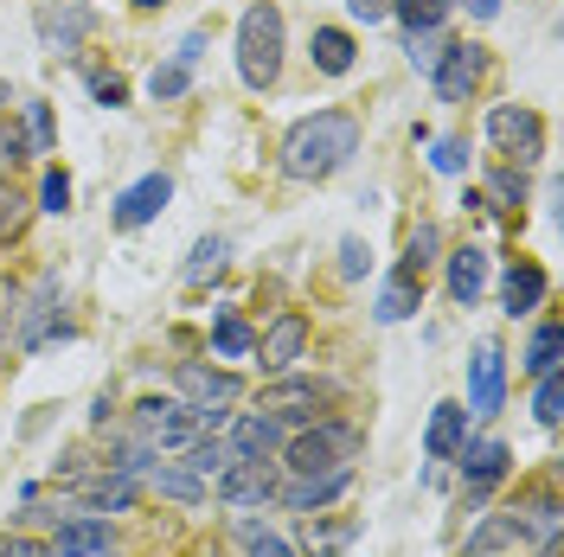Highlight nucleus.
I'll list each match as a JSON object with an SVG mask.
<instances>
[{
  "mask_svg": "<svg viewBox=\"0 0 564 557\" xmlns=\"http://www.w3.org/2000/svg\"><path fill=\"white\" fill-rule=\"evenodd\" d=\"M359 154V122L347 109H315L282 135V174L289 179H334Z\"/></svg>",
  "mask_w": 564,
  "mask_h": 557,
  "instance_id": "nucleus-1",
  "label": "nucleus"
},
{
  "mask_svg": "<svg viewBox=\"0 0 564 557\" xmlns=\"http://www.w3.org/2000/svg\"><path fill=\"white\" fill-rule=\"evenodd\" d=\"M366 449V429L347 417H315L308 429H289V443H282V468H289V481H308V474H327V468H347L352 455Z\"/></svg>",
  "mask_w": 564,
  "mask_h": 557,
  "instance_id": "nucleus-2",
  "label": "nucleus"
},
{
  "mask_svg": "<svg viewBox=\"0 0 564 557\" xmlns=\"http://www.w3.org/2000/svg\"><path fill=\"white\" fill-rule=\"evenodd\" d=\"M282 52H289L282 7H276V0H257V7H245V20H238V77H245V90H276Z\"/></svg>",
  "mask_w": 564,
  "mask_h": 557,
  "instance_id": "nucleus-3",
  "label": "nucleus"
},
{
  "mask_svg": "<svg viewBox=\"0 0 564 557\" xmlns=\"http://www.w3.org/2000/svg\"><path fill=\"white\" fill-rule=\"evenodd\" d=\"M488 148L507 167H532L545 154V116L532 103H494L488 109Z\"/></svg>",
  "mask_w": 564,
  "mask_h": 557,
  "instance_id": "nucleus-4",
  "label": "nucleus"
},
{
  "mask_svg": "<svg viewBox=\"0 0 564 557\" xmlns=\"http://www.w3.org/2000/svg\"><path fill=\"white\" fill-rule=\"evenodd\" d=\"M334 404H340V384L334 379H282L276 372V384H263V411L282 417V429H308Z\"/></svg>",
  "mask_w": 564,
  "mask_h": 557,
  "instance_id": "nucleus-5",
  "label": "nucleus"
},
{
  "mask_svg": "<svg viewBox=\"0 0 564 557\" xmlns=\"http://www.w3.org/2000/svg\"><path fill=\"white\" fill-rule=\"evenodd\" d=\"M456 468H462L468 513H481V500H488V493L507 481V468H513V449H507L500 436H468V443L456 449Z\"/></svg>",
  "mask_w": 564,
  "mask_h": 557,
  "instance_id": "nucleus-6",
  "label": "nucleus"
},
{
  "mask_svg": "<svg viewBox=\"0 0 564 557\" xmlns=\"http://www.w3.org/2000/svg\"><path fill=\"white\" fill-rule=\"evenodd\" d=\"M129 423H135V436L154 455L161 449H186V443L199 436V423H193V404H186V397H141Z\"/></svg>",
  "mask_w": 564,
  "mask_h": 557,
  "instance_id": "nucleus-7",
  "label": "nucleus"
},
{
  "mask_svg": "<svg viewBox=\"0 0 564 557\" xmlns=\"http://www.w3.org/2000/svg\"><path fill=\"white\" fill-rule=\"evenodd\" d=\"M468 417H500L507 411V352L494 347V340H481L475 347V359H468V404H462Z\"/></svg>",
  "mask_w": 564,
  "mask_h": 557,
  "instance_id": "nucleus-8",
  "label": "nucleus"
},
{
  "mask_svg": "<svg viewBox=\"0 0 564 557\" xmlns=\"http://www.w3.org/2000/svg\"><path fill=\"white\" fill-rule=\"evenodd\" d=\"M308 334H315V320H308V314H302V308H282L276 320L257 334V352H250V359H257L263 372H289V365L308 352Z\"/></svg>",
  "mask_w": 564,
  "mask_h": 557,
  "instance_id": "nucleus-9",
  "label": "nucleus"
},
{
  "mask_svg": "<svg viewBox=\"0 0 564 557\" xmlns=\"http://www.w3.org/2000/svg\"><path fill=\"white\" fill-rule=\"evenodd\" d=\"M545 295H552V276H545V263H532V256H513V263L500 270V314H507V320H532V314L545 308Z\"/></svg>",
  "mask_w": 564,
  "mask_h": 557,
  "instance_id": "nucleus-10",
  "label": "nucleus"
},
{
  "mask_svg": "<svg viewBox=\"0 0 564 557\" xmlns=\"http://www.w3.org/2000/svg\"><path fill=\"white\" fill-rule=\"evenodd\" d=\"M212 493L225 500V506H270L276 500V474H270V461H225L218 474H212Z\"/></svg>",
  "mask_w": 564,
  "mask_h": 557,
  "instance_id": "nucleus-11",
  "label": "nucleus"
},
{
  "mask_svg": "<svg viewBox=\"0 0 564 557\" xmlns=\"http://www.w3.org/2000/svg\"><path fill=\"white\" fill-rule=\"evenodd\" d=\"M481 70H488V52L462 39V45H449V52L436 58L430 84H436V97H443V103H468V97H475V84H481Z\"/></svg>",
  "mask_w": 564,
  "mask_h": 557,
  "instance_id": "nucleus-12",
  "label": "nucleus"
},
{
  "mask_svg": "<svg viewBox=\"0 0 564 557\" xmlns=\"http://www.w3.org/2000/svg\"><path fill=\"white\" fill-rule=\"evenodd\" d=\"M231 436H225V449H231V461H276L282 443H289V429H282V417H270V411H250V417L225 423Z\"/></svg>",
  "mask_w": 564,
  "mask_h": 557,
  "instance_id": "nucleus-13",
  "label": "nucleus"
},
{
  "mask_svg": "<svg viewBox=\"0 0 564 557\" xmlns=\"http://www.w3.org/2000/svg\"><path fill=\"white\" fill-rule=\"evenodd\" d=\"M52 557H109V520L104 513H65V520L52 525Z\"/></svg>",
  "mask_w": 564,
  "mask_h": 557,
  "instance_id": "nucleus-14",
  "label": "nucleus"
},
{
  "mask_svg": "<svg viewBox=\"0 0 564 557\" xmlns=\"http://www.w3.org/2000/svg\"><path fill=\"white\" fill-rule=\"evenodd\" d=\"M347 488H352V461H347V468H327V474H308V481H282L276 500L289 506V513H302V520H308V513H327Z\"/></svg>",
  "mask_w": 564,
  "mask_h": 557,
  "instance_id": "nucleus-15",
  "label": "nucleus"
},
{
  "mask_svg": "<svg viewBox=\"0 0 564 557\" xmlns=\"http://www.w3.org/2000/svg\"><path fill=\"white\" fill-rule=\"evenodd\" d=\"M443 282H449V302L456 308H481V288H488V250L462 244L443 256Z\"/></svg>",
  "mask_w": 564,
  "mask_h": 557,
  "instance_id": "nucleus-16",
  "label": "nucleus"
},
{
  "mask_svg": "<svg viewBox=\"0 0 564 557\" xmlns=\"http://www.w3.org/2000/svg\"><path fill=\"white\" fill-rule=\"evenodd\" d=\"M84 513H135V500H141V488H135V474H116V468H104V474H90V481H77V493H70Z\"/></svg>",
  "mask_w": 564,
  "mask_h": 557,
  "instance_id": "nucleus-17",
  "label": "nucleus"
},
{
  "mask_svg": "<svg viewBox=\"0 0 564 557\" xmlns=\"http://www.w3.org/2000/svg\"><path fill=\"white\" fill-rule=\"evenodd\" d=\"M167 199H174V179H167V174H141L135 186L116 199V225H122V231H141L148 218H161Z\"/></svg>",
  "mask_w": 564,
  "mask_h": 557,
  "instance_id": "nucleus-18",
  "label": "nucleus"
},
{
  "mask_svg": "<svg viewBox=\"0 0 564 557\" xmlns=\"http://www.w3.org/2000/svg\"><path fill=\"white\" fill-rule=\"evenodd\" d=\"M90 26H97L90 7H45V13H39V39H45V52H58V58H70V52L90 39Z\"/></svg>",
  "mask_w": 564,
  "mask_h": 557,
  "instance_id": "nucleus-19",
  "label": "nucleus"
},
{
  "mask_svg": "<svg viewBox=\"0 0 564 557\" xmlns=\"http://www.w3.org/2000/svg\"><path fill=\"white\" fill-rule=\"evenodd\" d=\"M174 384H180L186 404H238V379L218 372V365H199V359H180Z\"/></svg>",
  "mask_w": 564,
  "mask_h": 557,
  "instance_id": "nucleus-20",
  "label": "nucleus"
},
{
  "mask_svg": "<svg viewBox=\"0 0 564 557\" xmlns=\"http://www.w3.org/2000/svg\"><path fill=\"white\" fill-rule=\"evenodd\" d=\"M148 488L161 493V500H180V506H206L212 500V481H199L193 468H180V461H148Z\"/></svg>",
  "mask_w": 564,
  "mask_h": 557,
  "instance_id": "nucleus-21",
  "label": "nucleus"
},
{
  "mask_svg": "<svg viewBox=\"0 0 564 557\" xmlns=\"http://www.w3.org/2000/svg\"><path fill=\"white\" fill-rule=\"evenodd\" d=\"M462 443H468V411H462L456 397H449V404H436V411H430V429H423V455H430V461H456Z\"/></svg>",
  "mask_w": 564,
  "mask_h": 557,
  "instance_id": "nucleus-22",
  "label": "nucleus"
},
{
  "mask_svg": "<svg viewBox=\"0 0 564 557\" xmlns=\"http://www.w3.org/2000/svg\"><path fill=\"white\" fill-rule=\"evenodd\" d=\"M481 211H500V218H520L527 211V167H488V186H481Z\"/></svg>",
  "mask_w": 564,
  "mask_h": 557,
  "instance_id": "nucleus-23",
  "label": "nucleus"
},
{
  "mask_svg": "<svg viewBox=\"0 0 564 557\" xmlns=\"http://www.w3.org/2000/svg\"><path fill=\"white\" fill-rule=\"evenodd\" d=\"M462 551H527V525H520V506H507V513H494L468 532V545Z\"/></svg>",
  "mask_w": 564,
  "mask_h": 557,
  "instance_id": "nucleus-24",
  "label": "nucleus"
},
{
  "mask_svg": "<svg viewBox=\"0 0 564 557\" xmlns=\"http://www.w3.org/2000/svg\"><path fill=\"white\" fill-rule=\"evenodd\" d=\"M212 352H218V359H250V352H257V334H250V320L238 308L212 314Z\"/></svg>",
  "mask_w": 564,
  "mask_h": 557,
  "instance_id": "nucleus-25",
  "label": "nucleus"
},
{
  "mask_svg": "<svg viewBox=\"0 0 564 557\" xmlns=\"http://www.w3.org/2000/svg\"><path fill=\"white\" fill-rule=\"evenodd\" d=\"M308 58H315L321 77H347V70H352V33H340V26H315Z\"/></svg>",
  "mask_w": 564,
  "mask_h": 557,
  "instance_id": "nucleus-26",
  "label": "nucleus"
},
{
  "mask_svg": "<svg viewBox=\"0 0 564 557\" xmlns=\"http://www.w3.org/2000/svg\"><path fill=\"white\" fill-rule=\"evenodd\" d=\"M423 308V276H391L386 288H379V320H386V327H398V320H411V314Z\"/></svg>",
  "mask_w": 564,
  "mask_h": 557,
  "instance_id": "nucleus-27",
  "label": "nucleus"
},
{
  "mask_svg": "<svg viewBox=\"0 0 564 557\" xmlns=\"http://www.w3.org/2000/svg\"><path fill=\"white\" fill-rule=\"evenodd\" d=\"M430 263H443V225H436V218H423L417 231L404 238V263H398V276H423Z\"/></svg>",
  "mask_w": 564,
  "mask_h": 557,
  "instance_id": "nucleus-28",
  "label": "nucleus"
},
{
  "mask_svg": "<svg viewBox=\"0 0 564 557\" xmlns=\"http://www.w3.org/2000/svg\"><path fill=\"white\" fill-rule=\"evenodd\" d=\"M558 359H564V327H558V320H539L520 365H527L532 379H545V372H558Z\"/></svg>",
  "mask_w": 564,
  "mask_h": 557,
  "instance_id": "nucleus-29",
  "label": "nucleus"
},
{
  "mask_svg": "<svg viewBox=\"0 0 564 557\" xmlns=\"http://www.w3.org/2000/svg\"><path fill=\"white\" fill-rule=\"evenodd\" d=\"M186 461H180V468H193V474H199V481H212V474H218V468H225V461H231V449H225V436H193V443H186Z\"/></svg>",
  "mask_w": 564,
  "mask_h": 557,
  "instance_id": "nucleus-30",
  "label": "nucleus"
},
{
  "mask_svg": "<svg viewBox=\"0 0 564 557\" xmlns=\"http://www.w3.org/2000/svg\"><path fill=\"white\" fill-rule=\"evenodd\" d=\"M225 256H231V244H225V238H199V244H193V256H186V282H193V288H206V282L225 270Z\"/></svg>",
  "mask_w": 564,
  "mask_h": 557,
  "instance_id": "nucleus-31",
  "label": "nucleus"
},
{
  "mask_svg": "<svg viewBox=\"0 0 564 557\" xmlns=\"http://www.w3.org/2000/svg\"><path fill=\"white\" fill-rule=\"evenodd\" d=\"M391 13L404 20V33H436L449 20V0H391Z\"/></svg>",
  "mask_w": 564,
  "mask_h": 557,
  "instance_id": "nucleus-32",
  "label": "nucleus"
},
{
  "mask_svg": "<svg viewBox=\"0 0 564 557\" xmlns=\"http://www.w3.org/2000/svg\"><path fill=\"white\" fill-rule=\"evenodd\" d=\"M302 551L308 557H340L347 551V525H321V513H308V525H302Z\"/></svg>",
  "mask_w": 564,
  "mask_h": 557,
  "instance_id": "nucleus-33",
  "label": "nucleus"
},
{
  "mask_svg": "<svg viewBox=\"0 0 564 557\" xmlns=\"http://www.w3.org/2000/svg\"><path fill=\"white\" fill-rule=\"evenodd\" d=\"M186 90H193V65H174V58L154 65V77H148V97H154V103H174Z\"/></svg>",
  "mask_w": 564,
  "mask_h": 557,
  "instance_id": "nucleus-34",
  "label": "nucleus"
},
{
  "mask_svg": "<svg viewBox=\"0 0 564 557\" xmlns=\"http://www.w3.org/2000/svg\"><path fill=\"white\" fill-rule=\"evenodd\" d=\"M443 52H449L443 26H436V33H404V58H411V70H423V77L436 70V58H443Z\"/></svg>",
  "mask_w": 564,
  "mask_h": 557,
  "instance_id": "nucleus-35",
  "label": "nucleus"
},
{
  "mask_svg": "<svg viewBox=\"0 0 564 557\" xmlns=\"http://www.w3.org/2000/svg\"><path fill=\"white\" fill-rule=\"evenodd\" d=\"M238 538H245V551H250V557H302L295 545H289V538H276L270 525H257V520L238 525Z\"/></svg>",
  "mask_w": 564,
  "mask_h": 557,
  "instance_id": "nucleus-36",
  "label": "nucleus"
},
{
  "mask_svg": "<svg viewBox=\"0 0 564 557\" xmlns=\"http://www.w3.org/2000/svg\"><path fill=\"white\" fill-rule=\"evenodd\" d=\"M532 417H539V429H558V417H564V379H558V372H545V379H539Z\"/></svg>",
  "mask_w": 564,
  "mask_h": 557,
  "instance_id": "nucleus-37",
  "label": "nucleus"
},
{
  "mask_svg": "<svg viewBox=\"0 0 564 557\" xmlns=\"http://www.w3.org/2000/svg\"><path fill=\"white\" fill-rule=\"evenodd\" d=\"M148 461H154V449H148L141 436H116V443H109V461H104V468H116V474H141Z\"/></svg>",
  "mask_w": 564,
  "mask_h": 557,
  "instance_id": "nucleus-38",
  "label": "nucleus"
},
{
  "mask_svg": "<svg viewBox=\"0 0 564 557\" xmlns=\"http://www.w3.org/2000/svg\"><path fill=\"white\" fill-rule=\"evenodd\" d=\"M39 211H70V174L65 167H45V179H39Z\"/></svg>",
  "mask_w": 564,
  "mask_h": 557,
  "instance_id": "nucleus-39",
  "label": "nucleus"
},
{
  "mask_svg": "<svg viewBox=\"0 0 564 557\" xmlns=\"http://www.w3.org/2000/svg\"><path fill=\"white\" fill-rule=\"evenodd\" d=\"M26 193H13V186H7V179H0V244H7V238H20V225H26Z\"/></svg>",
  "mask_w": 564,
  "mask_h": 557,
  "instance_id": "nucleus-40",
  "label": "nucleus"
},
{
  "mask_svg": "<svg viewBox=\"0 0 564 557\" xmlns=\"http://www.w3.org/2000/svg\"><path fill=\"white\" fill-rule=\"evenodd\" d=\"M430 167H436V174H462V167H468V141L462 135L430 141Z\"/></svg>",
  "mask_w": 564,
  "mask_h": 557,
  "instance_id": "nucleus-41",
  "label": "nucleus"
},
{
  "mask_svg": "<svg viewBox=\"0 0 564 557\" xmlns=\"http://www.w3.org/2000/svg\"><path fill=\"white\" fill-rule=\"evenodd\" d=\"M90 97H97L104 109H122L129 103V84H122L116 70H90Z\"/></svg>",
  "mask_w": 564,
  "mask_h": 557,
  "instance_id": "nucleus-42",
  "label": "nucleus"
},
{
  "mask_svg": "<svg viewBox=\"0 0 564 557\" xmlns=\"http://www.w3.org/2000/svg\"><path fill=\"white\" fill-rule=\"evenodd\" d=\"M33 161V141L20 135L13 122H0V167H26Z\"/></svg>",
  "mask_w": 564,
  "mask_h": 557,
  "instance_id": "nucleus-43",
  "label": "nucleus"
},
{
  "mask_svg": "<svg viewBox=\"0 0 564 557\" xmlns=\"http://www.w3.org/2000/svg\"><path fill=\"white\" fill-rule=\"evenodd\" d=\"M26 141H33V154H52V109L45 103H26Z\"/></svg>",
  "mask_w": 564,
  "mask_h": 557,
  "instance_id": "nucleus-44",
  "label": "nucleus"
},
{
  "mask_svg": "<svg viewBox=\"0 0 564 557\" xmlns=\"http://www.w3.org/2000/svg\"><path fill=\"white\" fill-rule=\"evenodd\" d=\"M0 557H52V545L33 532H0Z\"/></svg>",
  "mask_w": 564,
  "mask_h": 557,
  "instance_id": "nucleus-45",
  "label": "nucleus"
},
{
  "mask_svg": "<svg viewBox=\"0 0 564 557\" xmlns=\"http://www.w3.org/2000/svg\"><path fill=\"white\" fill-rule=\"evenodd\" d=\"M206 45H212V33H206V26H193V33L180 39V52H174V65H199V58H206Z\"/></svg>",
  "mask_w": 564,
  "mask_h": 557,
  "instance_id": "nucleus-46",
  "label": "nucleus"
},
{
  "mask_svg": "<svg viewBox=\"0 0 564 557\" xmlns=\"http://www.w3.org/2000/svg\"><path fill=\"white\" fill-rule=\"evenodd\" d=\"M340 276H366V244H359V238H347V244H340Z\"/></svg>",
  "mask_w": 564,
  "mask_h": 557,
  "instance_id": "nucleus-47",
  "label": "nucleus"
},
{
  "mask_svg": "<svg viewBox=\"0 0 564 557\" xmlns=\"http://www.w3.org/2000/svg\"><path fill=\"white\" fill-rule=\"evenodd\" d=\"M347 13L352 20H366V26H379V20L391 13V0H347Z\"/></svg>",
  "mask_w": 564,
  "mask_h": 557,
  "instance_id": "nucleus-48",
  "label": "nucleus"
},
{
  "mask_svg": "<svg viewBox=\"0 0 564 557\" xmlns=\"http://www.w3.org/2000/svg\"><path fill=\"white\" fill-rule=\"evenodd\" d=\"M449 7H468L475 20H494V13H500V0H449Z\"/></svg>",
  "mask_w": 564,
  "mask_h": 557,
  "instance_id": "nucleus-49",
  "label": "nucleus"
},
{
  "mask_svg": "<svg viewBox=\"0 0 564 557\" xmlns=\"http://www.w3.org/2000/svg\"><path fill=\"white\" fill-rule=\"evenodd\" d=\"M532 557H564V532H545V538H539V551Z\"/></svg>",
  "mask_w": 564,
  "mask_h": 557,
  "instance_id": "nucleus-50",
  "label": "nucleus"
},
{
  "mask_svg": "<svg viewBox=\"0 0 564 557\" xmlns=\"http://www.w3.org/2000/svg\"><path fill=\"white\" fill-rule=\"evenodd\" d=\"M109 417H116V404H109V391H104V397H97V404H90V423H97V429H104Z\"/></svg>",
  "mask_w": 564,
  "mask_h": 557,
  "instance_id": "nucleus-51",
  "label": "nucleus"
},
{
  "mask_svg": "<svg viewBox=\"0 0 564 557\" xmlns=\"http://www.w3.org/2000/svg\"><path fill=\"white\" fill-rule=\"evenodd\" d=\"M129 7H141V13H154V7H167V0H129Z\"/></svg>",
  "mask_w": 564,
  "mask_h": 557,
  "instance_id": "nucleus-52",
  "label": "nucleus"
},
{
  "mask_svg": "<svg viewBox=\"0 0 564 557\" xmlns=\"http://www.w3.org/2000/svg\"><path fill=\"white\" fill-rule=\"evenodd\" d=\"M462 557H520V551H462Z\"/></svg>",
  "mask_w": 564,
  "mask_h": 557,
  "instance_id": "nucleus-53",
  "label": "nucleus"
}]
</instances>
